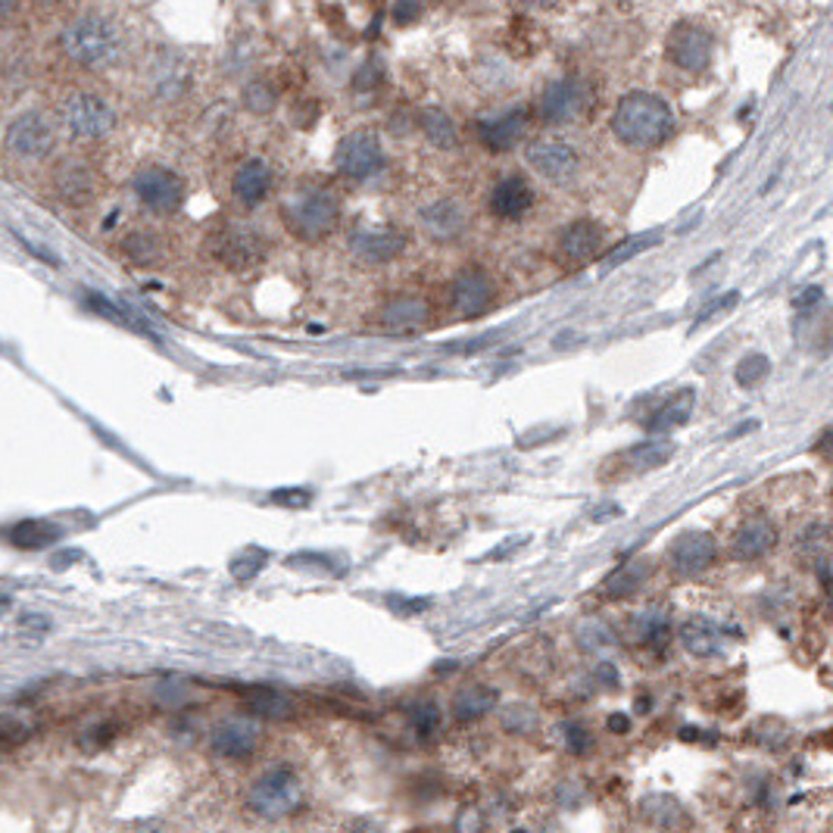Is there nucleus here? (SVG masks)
Returning a JSON list of instances; mask_svg holds the SVG:
<instances>
[{
  "label": "nucleus",
  "mask_w": 833,
  "mask_h": 833,
  "mask_svg": "<svg viewBox=\"0 0 833 833\" xmlns=\"http://www.w3.org/2000/svg\"><path fill=\"white\" fill-rule=\"evenodd\" d=\"M563 253L571 259V263H587L593 259L602 247V229L590 219H578L571 222L563 232V241H559Z\"/></svg>",
  "instance_id": "393cba45"
},
{
  "label": "nucleus",
  "mask_w": 833,
  "mask_h": 833,
  "mask_svg": "<svg viewBox=\"0 0 833 833\" xmlns=\"http://www.w3.org/2000/svg\"><path fill=\"white\" fill-rule=\"evenodd\" d=\"M715 537L706 534V531H687L680 534L678 541L668 546V565L684 575V578H693L699 571H706L709 565L715 563Z\"/></svg>",
  "instance_id": "f3484780"
},
{
  "label": "nucleus",
  "mask_w": 833,
  "mask_h": 833,
  "mask_svg": "<svg viewBox=\"0 0 833 833\" xmlns=\"http://www.w3.org/2000/svg\"><path fill=\"white\" fill-rule=\"evenodd\" d=\"M59 51L78 69L103 73L113 69L122 54H125V38L122 29L110 16L100 13H81L59 29Z\"/></svg>",
  "instance_id": "f257e3e1"
},
{
  "label": "nucleus",
  "mask_w": 833,
  "mask_h": 833,
  "mask_svg": "<svg viewBox=\"0 0 833 833\" xmlns=\"http://www.w3.org/2000/svg\"><path fill=\"white\" fill-rule=\"evenodd\" d=\"M59 125L76 141H103L116 129V110L95 91H73L59 103Z\"/></svg>",
  "instance_id": "39448f33"
},
{
  "label": "nucleus",
  "mask_w": 833,
  "mask_h": 833,
  "mask_svg": "<svg viewBox=\"0 0 833 833\" xmlns=\"http://www.w3.org/2000/svg\"><path fill=\"white\" fill-rule=\"evenodd\" d=\"M643 818L649 821V824H656V828H678L684 824V809H680L678 799H671V796H649V799H643Z\"/></svg>",
  "instance_id": "72a5a7b5"
},
{
  "label": "nucleus",
  "mask_w": 833,
  "mask_h": 833,
  "mask_svg": "<svg viewBox=\"0 0 833 833\" xmlns=\"http://www.w3.org/2000/svg\"><path fill=\"white\" fill-rule=\"evenodd\" d=\"M724 627L718 624V621L706 619V615H693V619L684 621V627H680V643H684V649L690 653V656H697V659H712L721 653V646H724Z\"/></svg>",
  "instance_id": "b1692460"
},
{
  "label": "nucleus",
  "mask_w": 833,
  "mask_h": 833,
  "mask_svg": "<svg viewBox=\"0 0 833 833\" xmlns=\"http://www.w3.org/2000/svg\"><path fill=\"white\" fill-rule=\"evenodd\" d=\"M634 634H637L643 646L662 649L668 643V637H671V615H668V609L653 606V609L640 612L637 619H634Z\"/></svg>",
  "instance_id": "c756f323"
},
{
  "label": "nucleus",
  "mask_w": 833,
  "mask_h": 833,
  "mask_svg": "<svg viewBox=\"0 0 833 833\" xmlns=\"http://www.w3.org/2000/svg\"><path fill=\"white\" fill-rule=\"evenodd\" d=\"M675 129V116L668 103L659 95L649 91H631L619 100L615 116H612V132L621 144L634 151H653L668 141Z\"/></svg>",
  "instance_id": "f03ea898"
},
{
  "label": "nucleus",
  "mask_w": 833,
  "mask_h": 833,
  "mask_svg": "<svg viewBox=\"0 0 833 833\" xmlns=\"http://www.w3.org/2000/svg\"><path fill=\"white\" fill-rule=\"evenodd\" d=\"M300 806H303V784L291 768H271L263 777H256L247 793V809L266 821H281L300 812Z\"/></svg>",
  "instance_id": "20e7f679"
},
{
  "label": "nucleus",
  "mask_w": 833,
  "mask_h": 833,
  "mask_svg": "<svg viewBox=\"0 0 833 833\" xmlns=\"http://www.w3.org/2000/svg\"><path fill=\"white\" fill-rule=\"evenodd\" d=\"M3 147L16 159H44L57 147V122L41 113V110H25L7 125Z\"/></svg>",
  "instance_id": "423d86ee"
},
{
  "label": "nucleus",
  "mask_w": 833,
  "mask_h": 833,
  "mask_svg": "<svg viewBox=\"0 0 833 833\" xmlns=\"http://www.w3.org/2000/svg\"><path fill=\"white\" fill-rule=\"evenodd\" d=\"M422 229L431 241H441V244H449V241H459L468 229V213L466 207L459 200H434L422 210Z\"/></svg>",
  "instance_id": "6ab92c4d"
},
{
  "label": "nucleus",
  "mask_w": 833,
  "mask_h": 833,
  "mask_svg": "<svg viewBox=\"0 0 833 833\" xmlns=\"http://www.w3.org/2000/svg\"><path fill=\"white\" fill-rule=\"evenodd\" d=\"M527 163H531L534 173L546 178V181H553V185L571 181L575 173H578V166H581L578 151L568 141H563V137H537L527 147Z\"/></svg>",
  "instance_id": "9b49d317"
},
{
  "label": "nucleus",
  "mask_w": 833,
  "mask_h": 833,
  "mask_svg": "<svg viewBox=\"0 0 833 833\" xmlns=\"http://www.w3.org/2000/svg\"><path fill=\"white\" fill-rule=\"evenodd\" d=\"M578 640H581V646L587 649V653H597V656H602V653H609V649H615V646H619L615 631H612V627L600 619L584 621L581 627H578Z\"/></svg>",
  "instance_id": "c9c22d12"
},
{
  "label": "nucleus",
  "mask_w": 833,
  "mask_h": 833,
  "mask_svg": "<svg viewBox=\"0 0 833 833\" xmlns=\"http://www.w3.org/2000/svg\"><path fill=\"white\" fill-rule=\"evenodd\" d=\"M597 678L602 680V687H619V668L612 662H602L597 668Z\"/></svg>",
  "instance_id": "09e8293b"
},
{
  "label": "nucleus",
  "mask_w": 833,
  "mask_h": 833,
  "mask_svg": "<svg viewBox=\"0 0 833 833\" xmlns=\"http://www.w3.org/2000/svg\"><path fill=\"white\" fill-rule=\"evenodd\" d=\"M390 606H400L397 612H403V615H415V612H425L427 600H390Z\"/></svg>",
  "instance_id": "8fccbe9b"
},
{
  "label": "nucleus",
  "mask_w": 833,
  "mask_h": 833,
  "mask_svg": "<svg viewBox=\"0 0 833 833\" xmlns=\"http://www.w3.org/2000/svg\"><path fill=\"white\" fill-rule=\"evenodd\" d=\"M35 7H41V10H54V7H59L63 0H32Z\"/></svg>",
  "instance_id": "6e6d98bb"
},
{
  "label": "nucleus",
  "mask_w": 833,
  "mask_h": 833,
  "mask_svg": "<svg viewBox=\"0 0 833 833\" xmlns=\"http://www.w3.org/2000/svg\"><path fill=\"white\" fill-rule=\"evenodd\" d=\"M534 207V188L522 175H506L490 191V210L500 219H522Z\"/></svg>",
  "instance_id": "5701e85b"
},
{
  "label": "nucleus",
  "mask_w": 833,
  "mask_h": 833,
  "mask_svg": "<svg viewBox=\"0 0 833 833\" xmlns=\"http://www.w3.org/2000/svg\"><path fill=\"white\" fill-rule=\"evenodd\" d=\"M497 699L500 693L493 690V687H485V684H471L466 690H459L456 697H453V715L456 721H475V718L487 715L490 709H497Z\"/></svg>",
  "instance_id": "cd10ccee"
},
{
  "label": "nucleus",
  "mask_w": 833,
  "mask_h": 833,
  "mask_svg": "<svg viewBox=\"0 0 833 833\" xmlns=\"http://www.w3.org/2000/svg\"><path fill=\"white\" fill-rule=\"evenodd\" d=\"M419 125H422L427 141H431L434 147H441V151H453V147L459 144V129H456V122H453L449 113L441 110V107H427V110H422Z\"/></svg>",
  "instance_id": "c85d7f7f"
},
{
  "label": "nucleus",
  "mask_w": 833,
  "mask_h": 833,
  "mask_svg": "<svg viewBox=\"0 0 833 833\" xmlns=\"http://www.w3.org/2000/svg\"><path fill=\"white\" fill-rule=\"evenodd\" d=\"M135 197L141 207H147L156 215H173L185 203V181L166 166H144L132 178Z\"/></svg>",
  "instance_id": "0eeeda50"
},
{
  "label": "nucleus",
  "mask_w": 833,
  "mask_h": 833,
  "mask_svg": "<svg viewBox=\"0 0 833 833\" xmlns=\"http://www.w3.org/2000/svg\"><path fill=\"white\" fill-rule=\"evenodd\" d=\"M409 724H412V731L419 736L434 734L437 724H441V709H437V702H419V706H412Z\"/></svg>",
  "instance_id": "79ce46f5"
},
{
  "label": "nucleus",
  "mask_w": 833,
  "mask_h": 833,
  "mask_svg": "<svg viewBox=\"0 0 833 833\" xmlns=\"http://www.w3.org/2000/svg\"><path fill=\"white\" fill-rule=\"evenodd\" d=\"M565 743H568V749H571L575 756H584V753L593 749V736H590V731H587L584 724H568V728H565Z\"/></svg>",
  "instance_id": "c03bdc74"
},
{
  "label": "nucleus",
  "mask_w": 833,
  "mask_h": 833,
  "mask_svg": "<svg viewBox=\"0 0 833 833\" xmlns=\"http://www.w3.org/2000/svg\"><path fill=\"white\" fill-rule=\"evenodd\" d=\"M241 103H244V110L253 113V116H269L271 110L278 107V88L271 85L269 78H251V81L244 85V91H241Z\"/></svg>",
  "instance_id": "473e14b6"
},
{
  "label": "nucleus",
  "mask_w": 833,
  "mask_h": 833,
  "mask_svg": "<svg viewBox=\"0 0 833 833\" xmlns=\"http://www.w3.org/2000/svg\"><path fill=\"white\" fill-rule=\"evenodd\" d=\"M407 251V234L393 225H359L349 234V253L366 266H385Z\"/></svg>",
  "instance_id": "1a4fd4ad"
},
{
  "label": "nucleus",
  "mask_w": 833,
  "mask_h": 833,
  "mask_svg": "<svg viewBox=\"0 0 833 833\" xmlns=\"http://www.w3.org/2000/svg\"><path fill=\"white\" fill-rule=\"evenodd\" d=\"M334 169L353 178V181H366L371 175H378L385 169V151L381 141L371 132H349L347 137H341L337 151H334Z\"/></svg>",
  "instance_id": "6e6552de"
},
{
  "label": "nucleus",
  "mask_w": 833,
  "mask_h": 833,
  "mask_svg": "<svg viewBox=\"0 0 833 833\" xmlns=\"http://www.w3.org/2000/svg\"><path fill=\"white\" fill-rule=\"evenodd\" d=\"M125 253L137 266H154L159 263V241L151 232H135L125 237Z\"/></svg>",
  "instance_id": "58836bf2"
},
{
  "label": "nucleus",
  "mask_w": 833,
  "mask_h": 833,
  "mask_svg": "<svg viewBox=\"0 0 833 833\" xmlns=\"http://www.w3.org/2000/svg\"><path fill=\"white\" fill-rule=\"evenodd\" d=\"M271 185H275L271 166L266 159L253 156V159H244V163L237 166V173H234L232 178V195L241 207L253 210V207H259V203L271 195Z\"/></svg>",
  "instance_id": "aec40b11"
},
{
  "label": "nucleus",
  "mask_w": 833,
  "mask_h": 833,
  "mask_svg": "<svg viewBox=\"0 0 833 833\" xmlns=\"http://www.w3.org/2000/svg\"><path fill=\"white\" fill-rule=\"evenodd\" d=\"M497 300V285L493 278L487 275L485 269L471 266V269H463L453 285H449V303H453V312L459 319H478L490 310V303Z\"/></svg>",
  "instance_id": "ddd939ff"
},
{
  "label": "nucleus",
  "mask_w": 833,
  "mask_h": 833,
  "mask_svg": "<svg viewBox=\"0 0 833 833\" xmlns=\"http://www.w3.org/2000/svg\"><path fill=\"white\" fill-rule=\"evenodd\" d=\"M256 746H259V728L251 718H229V721L215 724V731L210 734V749L219 758L244 762L256 753Z\"/></svg>",
  "instance_id": "a211bd4d"
},
{
  "label": "nucleus",
  "mask_w": 833,
  "mask_h": 833,
  "mask_svg": "<svg viewBox=\"0 0 833 833\" xmlns=\"http://www.w3.org/2000/svg\"><path fill=\"white\" fill-rule=\"evenodd\" d=\"M10 541L16 546H25V549H38V546L57 541V527L47 522H22L10 531Z\"/></svg>",
  "instance_id": "4c0bfd02"
},
{
  "label": "nucleus",
  "mask_w": 833,
  "mask_h": 833,
  "mask_svg": "<svg viewBox=\"0 0 833 833\" xmlns=\"http://www.w3.org/2000/svg\"><path fill=\"white\" fill-rule=\"evenodd\" d=\"M653 244H659V232H646V234H637V237H627V241H621L615 251L606 253L602 271L612 269V266H621L624 259H631V256H637V253L649 251Z\"/></svg>",
  "instance_id": "ea45409f"
},
{
  "label": "nucleus",
  "mask_w": 833,
  "mask_h": 833,
  "mask_svg": "<svg viewBox=\"0 0 833 833\" xmlns=\"http://www.w3.org/2000/svg\"><path fill=\"white\" fill-rule=\"evenodd\" d=\"M675 456V444L671 441H646V444L634 446L624 453V466L631 471H649V468L665 466Z\"/></svg>",
  "instance_id": "2f4dec72"
},
{
  "label": "nucleus",
  "mask_w": 833,
  "mask_h": 833,
  "mask_svg": "<svg viewBox=\"0 0 833 833\" xmlns=\"http://www.w3.org/2000/svg\"><path fill=\"white\" fill-rule=\"evenodd\" d=\"M777 543V527L768 515H753L749 522L740 524V531L734 534V543H731V553L743 563H753V559H762L775 549Z\"/></svg>",
  "instance_id": "4be33fe9"
},
{
  "label": "nucleus",
  "mask_w": 833,
  "mask_h": 833,
  "mask_svg": "<svg viewBox=\"0 0 833 833\" xmlns=\"http://www.w3.org/2000/svg\"><path fill=\"white\" fill-rule=\"evenodd\" d=\"M427 319H431V307L419 293H397V297L385 300V307L378 312L381 329L400 331V334L403 331H419L422 325H427Z\"/></svg>",
  "instance_id": "412c9836"
},
{
  "label": "nucleus",
  "mask_w": 833,
  "mask_h": 833,
  "mask_svg": "<svg viewBox=\"0 0 833 833\" xmlns=\"http://www.w3.org/2000/svg\"><path fill=\"white\" fill-rule=\"evenodd\" d=\"M188 85H191V69H188V63L181 57H166L163 63H156L154 69V91L156 98L163 100H178L185 91H188Z\"/></svg>",
  "instance_id": "bb28decb"
},
{
  "label": "nucleus",
  "mask_w": 833,
  "mask_h": 833,
  "mask_svg": "<svg viewBox=\"0 0 833 833\" xmlns=\"http://www.w3.org/2000/svg\"><path fill=\"white\" fill-rule=\"evenodd\" d=\"M266 549H244L241 556H234L232 559V575L237 581H253L259 571H263V565H266Z\"/></svg>",
  "instance_id": "a19ab883"
},
{
  "label": "nucleus",
  "mask_w": 833,
  "mask_h": 833,
  "mask_svg": "<svg viewBox=\"0 0 833 833\" xmlns=\"http://www.w3.org/2000/svg\"><path fill=\"white\" fill-rule=\"evenodd\" d=\"M524 7H531V10H553L559 0H522Z\"/></svg>",
  "instance_id": "5fc2aeb1"
},
{
  "label": "nucleus",
  "mask_w": 833,
  "mask_h": 833,
  "mask_svg": "<svg viewBox=\"0 0 833 833\" xmlns=\"http://www.w3.org/2000/svg\"><path fill=\"white\" fill-rule=\"evenodd\" d=\"M821 300H824V291L821 288H809V291H802L793 300V307L799 312H814L821 307Z\"/></svg>",
  "instance_id": "de8ad7c7"
},
{
  "label": "nucleus",
  "mask_w": 833,
  "mask_h": 833,
  "mask_svg": "<svg viewBox=\"0 0 833 833\" xmlns=\"http://www.w3.org/2000/svg\"><path fill=\"white\" fill-rule=\"evenodd\" d=\"M734 303H736V291L724 293V297H721V300H715L712 307H706V312L699 315V322H702V319H709V315H718V312H724V307H734Z\"/></svg>",
  "instance_id": "3c124183"
},
{
  "label": "nucleus",
  "mask_w": 833,
  "mask_h": 833,
  "mask_svg": "<svg viewBox=\"0 0 833 833\" xmlns=\"http://www.w3.org/2000/svg\"><path fill=\"white\" fill-rule=\"evenodd\" d=\"M266 237L256 229H247V225H229L225 232L215 234L213 253L219 263H225L229 269H251L256 263L266 259Z\"/></svg>",
  "instance_id": "9d476101"
},
{
  "label": "nucleus",
  "mask_w": 833,
  "mask_h": 833,
  "mask_svg": "<svg viewBox=\"0 0 833 833\" xmlns=\"http://www.w3.org/2000/svg\"><path fill=\"white\" fill-rule=\"evenodd\" d=\"M271 500L278 506H285V509H303V506H310L312 490H307V487H285V490H275Z\"/></svg>",
  "instance_id": "37998d69"
},
{
  "label": "nucleus",
  "mask_w": 833,
  "mask_h": 833,
  "mask_svg": "<svg viewBox=\"0 0 833 833\" xmlns=\"http://www.w3.org/2000/svg\"><path fill=\"white\" fill-rule=\"evenodd\" d=\"M341 219V200L325 185H300L281 200V222L300 241H322Z\"/></svg>",
  "instance_id": "7ed1b4c3"
},
{
  "label": "nucleus",
  "mask_w": 833,
  "mask_h": 833,
  "mask_svg": "<svg viewBox=\"0 0 833 833\" xmlns=\"http://www.w3.org/2000/svg\"><path fill=\"white\" fill-rule=\"evenodd\" d=\"M768 375H771V363H768V356H765V353H746V356H743L734 368L736 385L746 390L758 388Z\"/></svg>",
  "instance_id": "e433bc0d"
},
{
  "label": "nucleus",
  "mask_w": 833,
  "mask_h": 833,
  "mask_svg": "<svg viewBox=\"0 0 833 833\" xmlns=\"http://www.w3.org/2000/svg\"><path fill=\"white\" fill-rule=\"evenodd\" d=\"M587 107V88L581 78H556L543 88L541 119L546 125H568L581 116Z\"/></svg>",
  "instance_id": "4468645a"
},
{
  "label": "nucleus",
  "mask_w": 833,
  "mask_h": 833,
  "mask_svg": "<svg viewBox=\"0 0 833 833\" xmlns=\"http://www.w3.org/2000/svg\"><path fill=\"white\" fill-rule=\"evenodd\" d=\"M247 706H251L256 715H263V718H291L293 715L291 699L285 697V693H278V690H269V687L251 690Z\"/></svg>",
  "instance_id": "f704fd0d"
},
{
  "label": "nucleus",
  "mask_w": 833,
  "mask_h": 833,
  "mask_svg": "<svg viewBox=\"0 0 833 833\" xmlns=\"http://www.w3.org/2000/svg\"><path fill=\"white\" fill-rule=\"evenodd\" d=\"M527 125H531V113L524 107H509V110L478 119V141L490 154H506L522 141Z\"/></svg>",
  "instance_id": "2eb2a0df"
},
{
  "label": "nucleus",
  "mask_w": 833,
  "mask_h": 833,
  "mask_svg": "<svg viewBox=\"0 0 833 833\" xmlns=\"http://www.w3.org/2000/svg\"><path fill=\"white\" fill-rule=\"evenodd\" d=\"M378 85H381V66L375 59H368L366 66L356 73V78H353V91H371Z\"/></svg>",
  "instance_id": "a18cd8bd"
},
{
  "label": "nucleus",
  "mask_w": 833,
  "mask_h": 833,
  "mask_svg": "<svg viewBox=\"0 0 833 833\" xmlns=\"http://www.w3.org/2000/svg\"><path fill=\"white\" fill-rule=\"evenodd\" d=\"M693 403H697V393L690 388L671 393V397L653 412V419L646 422V431H649V434H668V431H675V427L687 425L690 415H693Z\"/></svg>",
  "instance_id": "a878e982"
},
{
  "label": "nucleus",
  "mask_w": 833,
  "mask_h": 833,
  "mask_svg": "<svg viewBox=\"0 0 833 833\" xmlns=\"http://www.w3.org/2000/svg\"><path fill=\"white\" fill-rule=\"evenodd\" d=\"M649 571H653V563H649V559H634V563L621 565L619 571L606 581L609 600H624V597L637 593L640 587L646 584V578H649Z\"/></svg>",
  "instance_id": "7c9ffc66"
},
{
  "label": "nucleus",
  "mask_w": 833,
  "mask_h": 833,
  "mask_svg": "<svg viewBox=\"0 0 833 833\" xmlns=\"http://www.w3.org/2000/svg\"><path fill=\"white\" fill-rule=\"evenodd\" d=\"M22 3H25V0H0V22L13 20L22 10Z\"/></svg>",
  "instance_id": "603ef678"
},
{
  "label": "nucleus",
  "mask_w": 833,
  "mask_h": 833,
  "mask_svg": "<svg viewBox=\"0 0 833 833\" xmlns=\"http://www.w3.org/2000/svg\"><path fill=\"white\" fill-rule=\"evenodd\" d=\"M422 16V0H397V10H393V20L400 25H409Z\"/></svg>",
  "instance_id": "49530a36"
},
{
  "label": "nucleus",
  "mask_w": 833,
  "mask_h": 833,
  "mask_svg": "<svg viewBox=\"0 0 833 833\" xmlns=\"http://www.w3.org/2000/svg\"><path fill=\"white\" fill-rule=\"evenodd\" d=\"M715 54V38L693 22H678L668 35V57L684 73H706Z\"/></svg>",
  "instance_id": "f8f14e48"
},
{
  "label": "nucleus",
  "mask_w": 833,
  "mask_h": 833,
  "mask_svg": "<svg viewBox=\"0 0 833 833\" xmlns=\"http://www.w3.org/2000/svg\"><path fill=\"white\" fill-rule=\"evenodd\" d=\"M54 191L69 207H88L98 197V173L85 159H63L54 169Z\"/></svg>",
  "instance_id": "dca6fc26"
},
{
  "label": "nucleus",
  "mask_w": 833,
  "mask_h": 833,
  "mask_svg": "<svg viewBox=\"0 0 833 833\" xmlns=\"http://www.w3.org/2000/svg\"><path fill=\"white\" fill-rule=\"evenodd\" d=\"M609 731H615V734H627V731H631V718L612 715L609 718Z\"/></svg>",
  "instance_id": "864d4df0"
}]
</instances>
